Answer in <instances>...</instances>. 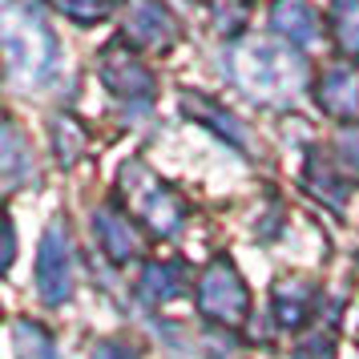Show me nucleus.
Listing matches in <instances>:
<instances>
[{
	"label": "nucleus",
	"instance_id": "obj_1",
	"mask_svg": "<svg viewBox=\"0 0 359 359\" xmlns=\"http://www.w3.org/2000/svg\"><path fill=\"white\" fill-rule=\"evenodd\" d=\"M226 73L243 93L266 105H287L299 97V89L307 81L303 57L291 49H278L271 41H246L238 49L226 53Z\"/></svg>",
	"mask_w": 359,
	"mask_h": 359
},
{
	"label": "nucleus",
	"instance_id": "obj_2",
	"mask_svg": "<svg viewBox=\"0 0 359 359\" xmlns=\"http://www.w3.org/2000/svg\"><path fill=\"white\" fill-rule=\"evenodd\" d=\"M4 53H8V77L13 81L45 85L57 73V36L25 4L4 8Z\"/></svg>",
	"mask_w": 359,
	"mask_h": 359
},
{
	"label": "nucleus",
	"instance_id": "obj_3",
	"mask_svg": "<svg viewBox=\"0 0 359 359\" xmlns=\"http://www.w3.org/2000/svg\"><path fill=\"white\" fill-rule=\"evenodd\" d=\"M198 311L210 319V323L234 327L246 311V283L238 278L234 262L214 259L202 278H198Z\"/></svg>",
	"mask_w": 359,
	"mask_h": 359
},
{
	"label": "nucleus",
	"instance_id": "obj_4",
	"mask_svg": "<svg viewBox=\"0 0 359 359\" xmlns=\"http://www.w3.org/2000/svg\"><path fill=\"white\" fill-rule=\"evenodd\" d=\"M121 182H126L133 206H137V214L146 218L149 226L158 230V234H178L182 222H186V206L178 202V194H174V190H165L162 182L149 178L146 165H126Z\"/></svg>",
	"mask_w": 359,
	"mask_h": 359
},
{
	"label": "nucleus",
	"instance_id": "obj_5",
	"mask_svg": "<svg viewBox=\"0 0 359 359\" xmlns=\"http://www.w3.org/2000/svg\"><path fill=\"white\" fill-rule=\"evenodd\" d=\"M36 291L41 299L57 307L73 294V246H69L65 222H53L41 238V255H36Z\"/></svg>",
	"mask_w": 359,
	"mask_h": 359
},
{
	"label": "nucleus",
	"instance_id": "obj_6",
	"mask_svg": "<svg viewBox=\"0 0 359 359\" xmlns=\"http://www.w3.org/2000/svg\"><path fill=\"white\" fill-rule=\"evenodd\" d=\"M126 41L137 49H170L178 41V25L162 0H126Z\"/></svg>",
	"mask_w": 359,
	"mask_h": 359
},
{
	"label": "nucleus",
	"instance_id": "obj_7",
	"mask_svg": "<svg viewBox=\"0 0 359 359\" xmlns=\"http://www.w3.org/2000/svg\"><path fill=\"white\" fill-rule=\"evenodd\" d=\"M101 81L121 101H149L154 97V73H149L130 49H105L101 53Z\"/></svg>",
	"mask_w": 359,
	"mask_h": 359
},
{
	"label": "nucleus",
	"instance_id": "obj_8",
	"mask_svg": "<svg viewBox=\"0 0 359 359\" xmlns=\"http://www.w3.org/2000/svg\"><path fill=\"white\" fill-rule=\"evenodd\" d=\"M93 234H97L101 250H105L114 262H130V259L142 255V238H137V230H133V222L117 210V206H101V210H93Z\"/></svg>",
	"mask_w": 359,
	"mask_h": 359
},
{
	"label": "nucleus",
	"instance_id": "obj_9",
	"mask_svg": "<svg viewBox=\"0 0 359 359\" xmlns=\"http://www.w3.org/2000/svg\"><path fill=\"white\" fill-rule=\"evenodd\" d=\"M271 25L291 45H315L319 41V13H315L311 0H275L271 4Z\"/></svg>",
	"mask_w": 359,
	"mask_h": 359
},
{
	"label": "nucleus",
	"instance_id": "obj_10",
	"mask_svg": "<svg viewBox=\"0 0 359 359\" xmlns=\"http://www.w3.org/2000/svg\"><path fill=\"white\" fill-rule=\"evenodd\" d=\"M319 105L331 117H355L359 114V77L347 65H335L319 81Z\"/></svg>",
	"mask_w": 359,
	"mask_h": 359
},
{
	"label": "nucleus",
	"instance_id": "obj_11",
	"mask_svg": "<svg viewBox=\"0 0 359 359\" xmlns=\"http://www.w3.org/2000/svg\"><path fill=\"white\" fill-rule=\"evenodd\" d=\"M186 266L182 262H149L142 278H137V291L146 303H170V299H178L186 291Z\"/></svg>",
	"mask_w": 359,
	"mask_h": 359
},
{
	"label": "nucleus",
	"instance_id": "obj_12",
	"mask_svg": "<svg viewBox=\"0 0 359 359\" xmlns=\"http://www.w3.org/2000/svg\"><path fill=\"white\" fill-rule=\"evenodd\" d=\"M331 33L343 57H359V0H331Z\"/></svg>",
	"mask_w": 359,
	"mask_h": 359
},
{
	"label": "nucleus",
	"instance_id": "obj_13",
	"mask_svg": "<svg viewBox=\"0 0 359 359\" xmlns=\"http://www.w3.org/2000/svg\"><path fill=\"white\" fill-rule=\"evenodd\" d=\"M182 109L194 117V121H206V126H214V130L222 133V137H230L234 146H246L243 126H238V121H234L230 114H222V109H218L214 101H206V97H190V93H186V97H182Z\"/></svg>",
	"mask_w": 359,
	"mask_h": 359
},
{
	"label": "nucleus",
	"instance_id": "obj_14",
	"mask_svg": "<svg viewBox=\"0 0 359 359\" xmlns=\"http://www.w3.org/2000/svg\"><path fill=\"white\" fill-rule=\"evenodd\" d=\"M13 343H17V355L20 359H57V347H53V335L45 327L20 319L13 327Z\"/></svg>",
	"mask_w": 359,
	"mask_h": 359
},
{
	"label": "nucleus",
	"instance_id": "obj_15",
	"mask_svg": "<svg viewBox=\"0 0 359 359\" xmlns=\"http://www.w3.org/2000/svg\"><path fill=\"white\" fill-rule=\"evenodd\" d=\"M307 303H311V291L303 283H294V287H278L275 291V315H278V327H303L307 319Z\"/></svg>",
	"mask_w": 359,
	"mask_h": 359
},
{
	"label": "nucleus",
	"instance_id": "obj_16",
	"mask_svg": "<svg viewBox=\"0 0 359 359\" xmlns=\"http://www.w3.org/2000/svg\"><path fill=\"white\" fill-rule=\"evenodd\" d=\"M307 186L319 198H327L335 210H343V186H339V178L331 174V165H327L319 154H311V162H307Z\"/></svg>",
	"mask_w": 359,
	"mask_h": 359
},
{
	"label": "nucleus",
	"instance_id": "obj_17",
	"mask_svg": "<svg viewBox=\"0 0 359 359\" xmlns=\"http://www.w3.org/2000/svg\"><path fill=\"white\" fill-rule=\"evenodd\" d=\"M61 17L77 20V25H97L109 13V0H49Z\"/></svg>",
	"mask_w": 359,
	"mask_h": 359
},
{
	"label": "nucleus",
	"instance_id": "obj_18",
	"mask_svg": "<svg viewBox=\"0 0 359 359\" xmlns=\"http://www.w3.org/2000/svg\"><path fill=\"white\" fill-rule=\"evenodd\" d=\"M29 170V158H25V137H20L17 126L4 130V178L8 186H17V178Z\"/></svg>",
	"mask_w": 359,
	"mask_h": 359
},
{
	"label": "nucleus",
	"instance_id": "obj_19",
	"mask_svg": "<svg viewBox=\"0 0 359 359\" xmlns=\"http://www.w3.org/2000/svg\"><path fill=\"white\" fill-rule=\"evenodd\" d=\"M335 149H339V165L359 182V130H343Z\"/></svg>",
	"mask_w": 359,
	"mask_h": 359
},
{
	"label": "nucleus",
	"instance_id": "obj_20",
	"mask_svg": "<svg viewBox=\"0 0 359 359\" xmlns=\"http://www.w3.org/2000/svg\"><path fill=\"white\" fill-rule=\"evenodd\" d=\"M214 20H218V29H243L246 20V0H214Z\"/></svg>",
	"mask_w": 359,
	"mask_h": 359
},
{
	"label": "nucleus",
	"instance_id": "obj_21",
	"mask_svg": "<svg viewBox=\"0 0 359 359\" xmlns=\"http://www.w3.org/2000/svg\"><path fill=\"white\" fill-rule=\"evenodd\" d=\"M294 359H335V343L331 335H311L294 347Z\"/></svg>",
	"mask_w": 359,
	"mask_h": 359
},
{
	"label": "nucleus",
	"instance_id": "obj_22",
	"mask_svg": "<svg viewBox=\"0 0 359 359\" xmlns=\"http://www.w3.org/2000/svg\"><path fill=\"white\" fill-rule=\"evenodd\" d=\"M93 359H137V351L121 339H101L97 347H93Z\"/></svg>",
	"mask_w": 359,
	"mask_h": 359
}]
</instances>
